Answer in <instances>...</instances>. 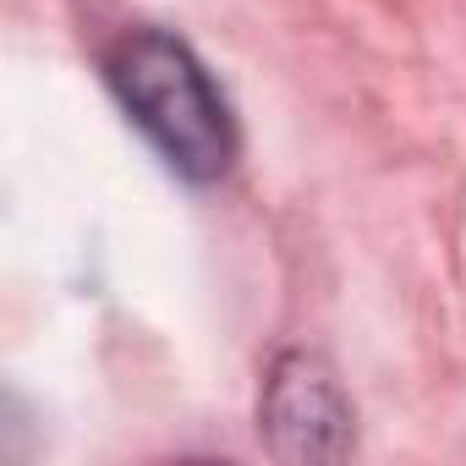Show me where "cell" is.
<instances>
[{
    "label": "cell",
    "mask_w": 466,
    "mask_h": 466,
    "mask_svg": "<svg viewBox=\"0 0 466 466\" xmlns=\"http://www.w3.org/2000/svg\"><path fill=\"white\" fill-rule=\"evenodd\" d=\"M110 88L170 170H181L187 181H214L230 170L237 121H230L225 94L214 88L203 61L181 39L159 28L127 34L110 56Z\"/></svg>",
    "instance_id": "obj_1"
},
{
    "label": "cell",
    "mask_w": 466,
    "mask_h": 466,
    "mask_svg": "<svg viewBox=\"0 0 466 466\" xmlns=\"http://www.w3.org/2000/svg\"><path fill=\"white\" fill-rule=\"evenodd\" d=\"M258 422L280 461H340L357 444V417L340 379L308 351H286L269 368Z\"/></svg>",
    "instance_id": "obj_2"
}]
</instances>
